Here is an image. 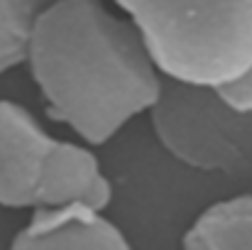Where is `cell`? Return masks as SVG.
Segmentation results:
<instances>
[{
	"mask_svg": "<svg viewBox=\"0 0 252 250\" xmlns=\"http://www.w3.org/2000/svg\"><path fill=\"white\" fill-rule=\"evenodd\" d=\"M10 250H132L125 233L105 214L71 206L34 211L17 231Z\"/></svg>",
	"mask_w": 252,
	"mask_h": 250,
	"instance_id": "5",
	"label": "cell"
},
{
	"mask_svg": "<svg viewBox=\"0 0 252 250\" xmlns=\"http://www.w3.org/2000/svg\"><path fill=\"white\" fill-rule=\"evenodd\" d=\"M184 250H252V194L211 204L184 236Z\"/></svg>",
	"mask_w": 252,
	"mask_h": 250,
	"instance_id": "6",
	"label": "cell"
},
{
	"mask_svg": "<svg viewBox=\"0 0 252 250\" xmlns=\"http://www.w3.org/2000/svg\"><path fill=\"white\" fill-rule=\"evenodd\" d=\"M150 118L159 145L176 162L228 179H252V113L228 110L208 91L164 81Z\"/></svg>",
	"mask_w": 252,
	"mask_h": 250,
	"instance_id": "3",
	"label": "cell"
},
{
	"mask_svg": "<svg viewBox=\"0 0 252 250\" xmlns=\"http://www.w3.org/2000/svg\"><path fill=\"white\" fill-rule=\"evenodd\" d=\"M59 138L20 103L0 101V206L39 211Z\"/></svg>",
	"mask_w": 252,
	"mask_h": 250,
	"instance_id": "4",
	"label": "cell"
},
{
	"mask_svg": "<svg viewBox=\"0 0 252 250\" xmlns=\"http://www.w3.org/2000/svg\"><path fill=\"white\" fill-rule=\"evenodd\" d=\"M164 81L216 93L252 71L250 2H118Z\"/></svg>",
	"mask_w": 252,
	"mask_h": 250,
	"instance_id": "2",
	"label": "cell"
},
{
	"mask_svg": "<svg viewBox=\"0 0 252 250\" xmlns=\"http://www.w3.org/2000/svg\"><path fill=\"white\" fill-rule=\"evenodd\" d=\"M27 69L47 113L86 145H105L152 113L164 88L132 20L95 0L42 7Z\"/></svg>",
	"mask_w": 252,
	"mask_h": 250,
	"instance_id": "1",
	"label": "cell"
},
{
	"mask_svg": "<svg viewBox=\"0 0 252 250\" xmlns=\"http://www.w3.org/2000/svg\"><path fill=\"white\" fill-rule=\"evenodd\" d=\"M42 2L32 0H0V74L27 64L34 22Z\"/></svg>",
	"mask_w": 252,
	"mask_h": 250,
	"instance_id": "7",
	"label": "cell"
}]
</instances>
